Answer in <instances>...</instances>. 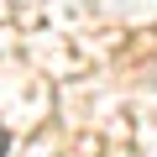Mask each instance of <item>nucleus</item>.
<instances>
[{
	"instance_id": "1",
	"label": "nucleus",
	"mask_w": 157,
	"mask_h": 157,
	"mask_svg": "<svg viewBox=\"0 0 157 157\" xmlns=\"http://www.w3.org/2000/svg\"><path fill=\"white\" fill-rule=\"evenodd\" d=\"M6 147H11V136H6V126H0V157H6Z\"/></svg>"
}]
</instances>
